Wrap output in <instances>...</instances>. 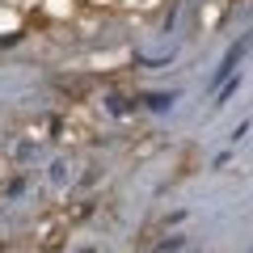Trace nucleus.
Returning <instances> with one entry per match:
<instances>
[{
	"label": "nucleus",
	"mask_w": 253,
	"mask_h": 253,
	"mask_svg": "<svg viewBox=\"0 0 253 253\" xmlns=\"http://www.w3.org/2000/svg\"><path fill=\"white\" fill-rule=\"evenodd\" d=\"M253 46V34H245V38H236V46H228V55H224V63L215 68V84H224V81H232V72H236V63H241V55Z\"/></svg>",
	"instance_id": "f257e3e1"
},
{
	"label": "nucleus",
	"mask_w": 253,
	"mask_h": 253,
	"mask_svg": "<svg viewBox=\"0 0 253 253\" xmlns=\"http://www.w3.org/2000/svg\"><path fill=\"white\" fill-rule=\"evenodd\" d=\"M173 101H177V93H152V97H148V106H152V110H169Z\"/></svg>",
	"instance_id": "f03ea898"
},
{
	"label": "nucleus",
	"mask_w": 253,
	"mask_h": 253,
	"mask_svg": "<svg viewBox=\"0 0 253 253\" xmlns=\"http://www.w3.org/2000/svg\"><path fill=\"white\" fill-rule=\"evenodd\" d=\"M181 245H186V236H169V241H161V245H156V253H177Z\"/></svg>",
	"instance_id": "7ed1b4c3"
},
{
	"label": "nucleus",
	"mask_w": 253,
	"mask_h": 253,
	"mask_svg": "<svg viewBox=\"0 0 253 253\" xmlns=\"http://www.w3.org/2000/svg\"><path fill=\"white\" fill-rule=\"evenodd\" d=\"M81 253H97V249H81Z\"/></svg>",
	"instance_id": "20e7f679"
}]
</instances>
